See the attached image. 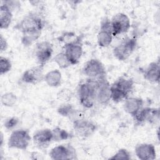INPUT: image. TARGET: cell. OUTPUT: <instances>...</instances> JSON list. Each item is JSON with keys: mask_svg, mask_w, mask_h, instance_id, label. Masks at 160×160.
<instances>
[{"mask_svg": "<svg viewBox=\"0 0 160 160\" xmlns=\"http://www.w3.org/2000/svg\"><path fill=\"white\" fill-rule=\"evenodd\" d=\"M54 141H61L71 138V134L65 129L56 127L52 129Z\"/></svg>", "mask_w": 160, "mask_h": 160, "instance_id": "cell-23", "label": "cell"}, {"mask_svg": "<svg viewBox=\"0 0 160 160\" xmlns=\"http://www.w3.org/2000/svg\"><path fill=\"white\" fill-rule=\"evenodd\" d=\"M52 61L54 62L61 69H66L72 66L71 62L63 51L55 55L52 59Z\"/></svg>", "mask_w": 160, "mask_h": 160, "instance_id": "cell-22", "label": "cell"}, {"mask_svg": "<svg viewBox=\"0 0 160 160\" xmlns=\"http://www.w3.org/2000/svg\"><path fill=\"white\" fill-rule=\"evenodd\" d=\"M134 81L131 78L121 76L111 84V100L118 103L129 97L134 89Z\"/></svg>", "mask_w": 160, "mask_h": 160, "instance_id": "cell-2", "label": "cell"}, {"mask_svg": "<svg viewBox=\"0 0 160 160\" xmlns=\"http://www.w3.org/2000/svg\"><path fill=\"white\" fill-rule=\"evenodd\" d=\"M72 126L75 134L82 138L91 136L98 129V126L94 122L86 118L72 121Z\"/></svg>", "mask_w": 160, "mask_h": 160, "instance_id": "cell-12", "label": "cell"}, {"mask_svg": "<svg viewBox=\"0 0 160 160\" xmlns=\"http://www.w3.org/2000/svg\"><path fill=\"white\" fill-rule=\"evenodd\" d=\"M137 44V39L135 38H124L112 50L114 56L119 61L126 60L135 51Z\"/></svg>", "mask_w": 160, "mask_h": 160, "instance_id": "cell-4", "label": "cell"}, {"mask_svg": "<svg viewBox=\"0 0 160 160\" xmlns=\"http://www.w3.org/2000/svg\"><path fill=\"white\" fill-rule=\"evenodd\" d=\"M143 99L138 97H128L124 100L123 108L124 111L132 118L143 108Z\"/></svg>", "mask_w": 160, "mask_h": 160, "instance_id": "cell-18", "label": "cell"}, {"mask_svg": "<svg viewBox=\"0 0 160 160\" xmlns=\"http://www.w3.org/2000/svg\"><path fill=\"white\" fill-rule=\"evenodd\" d=\"M8 48V43L2 34L0 36V50L1 52L6 51Z\"/></svg>", "mask_w": 160, "mask_h": 160, "instance_id": "cell-31", "label": "cell"}, {"mask_svg": "<svg viewBox=\"0 0 160 160\" xmlns=\"http://www.w3.org/2000/svg\"><path fill=\"white\" fill-rule=\"evenodd\" d=\"M111 22L114 36L127 32L131 27V21L129 17L123 12L115 14L111 19Z\"/></svg>", "mask_w": 160, "mask_h": 160, "instance_id": "cell-14", "label": "cell"}, {"mask_svg": "<svg viewBox=\"0 0 160 160\" xmlns=\"http://www.w3.org/2000/svg\"><path fill=\"white\" fill-rule=\"evenodd\" d=\"M74 109L75 108L72 106V105L64 102L58 108L57 111H58V112L61 116L69 118L71 114L72 113L73 111L74 110Z\"/></svg>", "mask_w": 160, "mask_h": 160, "instance_id": "cell-25", "label": "cell"}, {"mask_svg": "<svg viewBox=\"0 0 160 160\" xmlns=\"http://www.w3.org/2000/svg\"><path fill=\"white\" fill-rule=\"evenodd\" d=\"M144 78L152 83L159 82L160 79L159 61H153L148 64L143 72Z\"/></svg>", "mask_w": 160, "mask_h": 160, "instance_id": "cell-19", "label": "cell"}, {"mask_svg": "<svg viewBox=\"0 0 160 160\" xmlns=\"http://www.w3.org/2000/svg\"><path fill=\"white\" fill-rule=\"evenodd\" d=\"M159 118V108L143 107L133 117L134 120L138 124H141L145 122L149 124H155L158 121Z\"/></svg>", "mask_w": 160, "mask_h": 160, "instance_id": "cell-13", "label": "cell"}, {"mask_svg": "<svg viewBox=\"0 0 160 160\" xmlns=\"http://www.w3.org/2000/svg\"><path fill=\"white\" fill-rule=\"evenodd\" d=\"M44 81L46 84L52 88L59 86L62 82V74L59 70L53 69L44 74Z\"/></svg>", "mask_w": 160, "mask_h": 160, "instance_id": "cell-21", "label": "cell"}, {"mask_svg": "<svg viewBox=\"0 0 160 160\" xmlns=\"http://www.w3.org/2000/svg\"><path fill=\"white\" fill-rule=\"evenodd\" d=\"M72 92L67 88H63L59 91L57 94V98L64 102L69 101L72 98Z\"/></svg>", "mask_w": 160, "mask_h": 160, "instance_id": "cell-27", "label": "cell"}, {"mask_svg": "<svg viewBox=\"0 0 160 160\" xmlns=\"http://www.w3.org/2000/svg\"><path fill=\"white\" fill-rule=\"evenodd\" d=\"M82 73L88 79L97 80L106 78V68L104 64L98 59H91L88 61L82 68Z\"/></svg>", "mask_w": 160, "mask_h": 160, "instance_id": "cell-6", "label": "cell"}, {"mask_svg": "<svg viewBox=\"0 0 160 160\" xmlns=\"http://www.w3.org/2000/svg\"><path fill=\"white\" fill-rule=\"evenodd\" d=\"M72 120V121L81 120L86 118V113L82 109H74L72 113L69 118Z\"/></svg>", "mask_w": 160, "mask_h": 160, "instance_id": "cell-30", "label": "cell"}, {"mask_svg": "<svg viewBox=\"0 0 160 160\" xmlns=\"http://www.w3.org/2000/svg\"><path fill=\"white\" fill-rule=\"evenodd\" d=\"M113 31L111 20L105 18L102 21L99 31L97 35V42L100 47L109 46L113 39Z\"/></svg>", "mask_w": 160, "mask_h": 160, "instance_id": "cell-10", "label": "cell"}, {"mask_svg": "<svg viewBox=\"0 0 160 160\" xmlns=\"http://www.w3.org/2000/svg\"><path fill=\"white\" fill-rule=\"evenodd\" d=\"M49 156L53 160L76 159L77 154L75 148L71 144L58 145L52 148Z\"/></svg>", "mask_w": 160, "mask_h": 160, "instance_id": "cell-11", "label": "cell"}, {"mask_svg": "<svg viewBox=\"0 0 160 160\" xmlns=\"http://www.w3.org/2000/svg\"><path fill=\"white\" fill-rule=\"evenodd\" d=\"M17 100L16 95L12 92H5L1 97V104L6 107H12L14 106Z\"/></svg>", "mask_w": 160, "mask_h": 160, "instance_id": "cell-24", "label": "cell"}, {"mask_svg": "<svg viewBox=\"0 0 160 160\" xmlns=\"http://www.w3.org/2000/svg\"><path fill=\"white\" fill-rule=\"evenodd\" d=\"M12 68V63L9 59L1 56L0 57V74L3 75L9 72Z\"/></svg>", "mask_w": 160, "mask_h": 160, "instance_id": "cell-26", "label": "cell"}, {"mask_svg": "<svg viewBox=\"0 0 160 160\" xmlns=\"http://www.w3.org/2000/svg\"><path fill=\"white\" fill-rule=\"evenodd\" d=\"M31 159H43L42 155L38 152H34L31 154Z\"/></svg>", "mask_w": 160, "mask_h": 160, "instance_id": "cell-32", "label": "cell"}, {"mask_svg": "<svg viewBox=\"0 0 160 160\" xmlns=\"http://www.w3.org/2000/svg\"><path fill=\"white\" fill-rule=\"evenodd\" d=\"M79 40L68 42L63 46V52L72 65H76L79 63L83 53L82 43Z\"/></svg>", "mask_w": 160, "mask_h": 160, "instance_id": "cell-9", "label": "cell"}, {"mask_svg": "<svg viewBox=\"0 0 160 160\" xmlns=\"http://www.w3.org/2000/svg\"><path fill=\"white\" fill-rule=\"evenodd\" d=\"M131 158L130 152L126 149L121 148L119 149L114 155L110 157L109 159H124V160H129Z\"/></svg>", "mask_w": 160, "mask_h": 160, "instance_id": "cell-28", "label": "cell"}, {"mask_svg": "<svg viewBox=\"0 0 160 160\" xmlns=\"http://www.w3.org/2000/svg\"><path fill=\"white\" fill-rule=\"evenodd\" d=\"M31 137L29 131L26 129H17L13 131L8 141L9 148L19 150H26L31 142Z\"/></svg>", "mask_w": 160, "mask_h": 160, "instance_id": "cell-5", "label": "cell"}, {"mask_svg": "<svg viewBox=\"0 0 160 160\" xmlns=\"http://www.w3.org/2000/svg\"><path fill=\"white\" fill-rule=\"evenodd\" d=\"M95 100L99 104L106 106L111 100V84L106 78L94 80Z\"/></svg>", "mask_w": 160, "mask_h": 160, "instance_id": "cell-7", "label": "cell"}, {"mask_svg": "<svg viewBox=\"0 0 160 160\" xmlns=\"http://www.w3.org/2000/svg\"><path fill=\"white\" fill-rule=\"evenodd\" d=\"M12 11L5 4L1 2L0 6V28L8 29L12 19Z\"/></svg>", "mask_w": 160, "mask_h": 160, "instance_id": "cell-20", "label": "cell"}, {"mask_svg": "<svg viewBox=\"0 0 160 160\" xmlns=\"http://www.w3.org/2000/svg\"><path fill=\"white\" fill-rule=\"evenodd\" d=\"M19 120L17 117L13 116V117H11L8 119H7L4 124V128L9 131H11L12 129H14L19 124Z\"/></svg>", "mask_w": 160, "mask_h": 160, "instance_id": "cell-29", "label": "cell"}, {"mask_svg": "<svg viewBox=\"0 0 160 160\" xmlns=\"http://www.w3.org/2000/svg\"><path fill=\"white\" fill-rule=\"evenodd\" d=\"M78 94L80 104L85 108L89 109L94 106L95 100V84L94 80H87L79 84Z\"/></svg>", "mask_w": 160, "mask_h": 160, "instance_id": "cell-3", "label": "cell"}, {"mask_svg": "<svg viewBox=\"0 0 160 160\" xmlns=\"http://www.w3.org/2000/svg\"><path fill=\"white\" fill-rule=\"evenodd\" d=\"M135 154L141 160H153L156 158L154 146L150 143H141L135 148Z\"/></svg>", "mask_w": 160, "mask_h": 160, "instance_id": "cell-17", "label": "cell"}, {"mask_svg": "<svg viewBox=\"0 0 160 160\" xmlns=\"http://www.w3.org/2000/svg\"><path fill=\"white\" fill-rule=\"evenodd\" d=\"M44 26V21L39 14L29 12L21 19L16 28L22 33V44L29 46L39 39Z\"/></svg>", "mask_w": 160, "mask_h": 160, "instance_id": "cell-1", "label": "cell"}, {"mask_svg": "<svg viewBox=\"0 0 160 160\" xmlns=\"http://www.w3.org/2000/svg\"><path fill=\"white\" fill-rule=\"evenodd\" d=\"M52 141V131L48 128L38 130L32 136V141L34 145L39 149L47 148Z\"/></svg>", "mask_w": 160, "mask_h": 160, "instance_id": "cell-15", "label": "cell"}, {"mask_svg": "<svg viewBox=\"0 0 160 160\" xmlns=\"http://www.w3.org/2000/svg\"><path fill=\"white\" fill-rule=\"evenodd\" d=\"M52 52V45L50 42L44 41L37 43L34 48V55L38 65L44 67L51 59Z\"/></svg>", "mask_w": 160, "mask_h": 160, "instance_id": "cell-8", "label": "cell"}, {"mask_svg": "<svg viewBox=\"0 0 160 160\" xmlns=\"http://www.w3.org/2000/svg\"><path fill=\"white\" fill-rule=\"evenodd\" d=\"M2 143H3V134L2 132H1V142H0V146L1 147L2 146Z\"/></svg>", "mask_w": 160, "mask_h": 160, "instance_id": "cell-33", "label": "cell"}, {"mask_svg": "<svg viewBox=\"0 0 160 160\" xmlns=\"http://www.w3.org/2000/svg\"><path fill=\"white\" fill-rule=\"evenodd\" d=\"M43 68L41 66H37L25 71L21 76V81L26 84H37L44 81Z\"/></svg>", "mask_w": 160, "mask_h": 160, "instance_id": "cell-16", "label": "cell"}]
</instances>
